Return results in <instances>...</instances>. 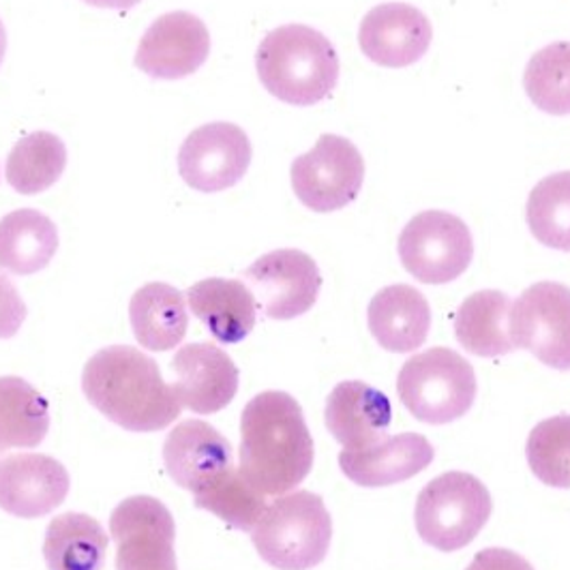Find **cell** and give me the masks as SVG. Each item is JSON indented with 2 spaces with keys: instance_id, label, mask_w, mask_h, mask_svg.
Wrapping results in <instances>:
<instances>
[{
  "instance_id": "cell-1",
  "label": "cell",
  "mask_w": 570,
  "mask_h": 570,
  "mask_svg": "<svg viewBox=\"0 0 570 570\" xmlns=\"http://www.w3.org/2000/svg\"><path fill=\"white\" fill-rule=\"evenodd\" d=\"M314 468V438L292 395L266 391L240 419L238 470L262 495L279 498L301 485Z\"/></svg>"
},
{
  "instance_id": "cell-2",
  "label": "cell",
  "mask_w": 570,
  "mask_h": 570,
  "mask_svg": "<svg viewBox=\"0 0 570 570\" xmlns=\"http://www.w3.org/2000/svg\"><path fill=\"white\" fill-rule=\"evenodd\" d=\"M82 391L92 407L131 433L170 428L183 410L159 365L129 345L99 350L86 363Z\"/></svg>"
},
{
  "instance_id": "cell-3",
  "label": "cell",
  "mask_w": 570,
  "mask_h": 570,
  "mask_svg": "<svg viewBox=\"0 0 570 570\" xmlns=\"http://www.w3.org/2000/svg\"><path fill=\"white\" fill-rule=\"evenodd\" d=\"M262 86L287 106L307 108L333 95L340 82V57L326 35L305 24L271 30L256 55Z\"/></svg>"
},
{
  "instance_id": "cell-4",
  "label": "cell",
  "mask_w": 570,
  "mask_h": 570,
  "mask_svg": "<svg viewBox=\"0 0 570 570\" xmlns=\"http://www.w3.org/2000/svg\"><path fill=\"white\" fill-rule=\"evenodd\" d=\"M331 539V513L324 500L312 491L279 495L252 530L259 558L277 570H309L322 564Z\"/></svg>"
},
{
  "instance_id": "cell-5",
  "label": "cell",
  "mask_w": 570,
  "mask_h": 570,
  "mask_svg": "<svg viewBox=\"0 0 570 570\" xmlns=\"http://www.w3.org/2000/svg\"><path fill=\"white\" fill-rule=\"evenodd\" d=\"M476 373L451 347H431L412 356L397 377L403 407L428 425H449L476 400Z\"/></svg>"
},
{
  "instance_id": "cell-6",
  "label": "cell",
  "mask_w": 570,
  "mask_h": 570,
  "mask_svg": "<svg viewBox=\"0 0 570 570\" xmlns=\"http://www.w3.org/2000/svg\"><path fill=\"white\" fill-rule=\"evenodd\" d=\"M491 509L489 489L476 476L446 472L419 493L414 523L429 547L453 553L479 537Z\"/></svg>"
},
{
  "instance_id": "cell-7",
  "label": "cell",
  "mask_w": 570,
  "mask_h": 570,
  "mask_svg": "<svg viewBox=\"0 0 570 570\" xmlns=\"http://www.w3.org/2000/svg\"><path fill=\"white\" fill-rule=\"evenodd\" d=\"M403 268L421 284L444 285L459 279L474 257L472 232L446 210H425L407 222L397 243Z\"/></svg>"
},
{
  "instance_id": "cell-8",
  "label": "cell",
  "mask_w": 570,
  "mask_h": 570,
  "mask_svg": "<svg viewBox=\"0 0 570 570\" xmlns=\"http://www.w3.org/2000/svg\"><path fill=\"white\" fill-rule=\"evenodd\" d=\"M365 183L361 150L347 138L324 134L314 148L292 161V189L315 213H333L358 198Z\"/></svg>"
},
{
  "instance_id": "cell-9",
  "label": "cell",
  "mask_w": 570,
  "mask_h": 570,
  "mask_svg": "<svg viewBox=\"0 0 570 570\" xmlns=\"http://www.w3.org/2000/svg\"><path fill=\"white\" fill-rule=\"evenodd\" d=\"M509 328L514 347L551 370L570 371V287L556 282L530 285L513 301Z\"/></svg>"
},
{
  "instance_id": "cell-10",
  "label": "cell",
  "mask_w": 570,
  "mask_h": 570,
  "mask_svg": "<svg viewBox=\"0 0 570 570\" xmlns=\"http://www.w3.org/2000/svg\"><path fill=\"white\" fill-rule=\"evenodd\" d=\"M116 570H178L171 513L150 495L122 500L110 517Z\"/></svg>"
},
{
  "instance_id": "cell-11",
  "label": "cell",
  "mask_w": 570,
  "mask_h": 570,
  "mask_svg": "<svg viewBox=\"0 0 570 570\" xmlns=\"http://www.w3.org/2000/svg\"><path fill=\"white\" fill-rule=\"evenodd\" d=\"M252 164L249 136L232 122L198 127L178 150V171L187 187L219 194L238 185Z\"/></svg>"
},
{
  "instance_id": "cell-12",
  "label": "cell",
  "mask_w": 570,
  "mask_h": 570,
  "mask_svg": "<svg viewBox=\"0 0 570 570\" xmlns=\"http://www.w3.org/2000/svg\"><path fill=\"white\" fill-rule=\"evenodd\" d=\"M243 279L257 307L271 320H294L307 314L322 287L314 257L298 249H277L259 257L243 273Z\"/></svg>"
},
{
  "instance_id": "cell-13",
  "label": "cell",
  "mask_w": 570,
  "mask_h": 570,
  "mask_svg": "<svg viewBox=\"0 0 570 570\" xmlns=\"http://www.w3.org/2000/svg\"><path fill=\"white\" fill-rule=\"evenodd\" d=\"M210 55V35L198 16L171 11L144 32L136 67L155 80H183L194 76Z\"/></svg>"
},
{
  "instance_id": "cell-14",
  "label": "cell",
  "mask_w": 570,
  "mask_h": 570,
  "mask_svg": "<svg viewBox=\"0 0 570 570\" xmlns=\"http://www.w3.org/2000/svg\"><path fill=\"white\" fill-rule=\"evenodd\" d=\"M433 29L428 16L405 2L373 7L358 29V43L371 62L401 69L428 55Z\"/></svg>"
},
{
  "instance_id": "cell-15",
  "label": "cell",
  "mask_w": 570,
  "mask_h": 570,
  "mask_svg": "<svg viewBox=\"0 0 570 570\" xmlns=\"http://www.w3.org/2000/svg\"><path fill=\"white\" fill-rule=\"evenodd\" d=\"M174 395L196 414L228 407L238 393V370L228 352L213 343H187L174 356Z\"/></svg>"
},
{
  "instance_id": "cell-16",
  "label": "cell",
  "mask_w": 570,
  "mask_h": 570,
  "mask_svg": "<svg viewBox=\"0 0 570 570\" xmlns=\"http://www.w3.org/2000/svg\"><path fill=\"white\" fill-rule=\"evenodd\" d=\"M69 493V474L48 455L20 453L0 461V509L18 519L57 511Z\"/></svg>"
},
{
  "instance_id": "cell-17",
  "label": "cell",
  "mask_w": 570,
  "mask_h": 570,
  "mask_svg": "<svg viewBox=\"0 0 570 570\" xmlns=\"http://www.w3.org/2000/svg\"><path fill=\"white\" fill-rule=\"evenodd\" d=\"M164 463L176 485L198 495L234 468V453L226 435L194 419L168 433Z\"/></svg>"
},
{
  "instance_id": "cell-18",
  "label": "cell",
  "mask_w": 570,
  "mask_h": 570,
  "mask_svg": "<svg viewBox=\"0 0 570 570\" xmlns=\"http://www.w3.org/2000/svg\"><path fill=\"white\" fill-rule=\"evenodd\" d=\"M435 456L428 438L419 433L386 435L380 442L340 455L343 474L361 487H389L421 474Z\"/></svg>"
},
{
  "instance_id": "cell-19",
  "label": "cell",
  "mask_w": 570,
  "mask_h": 570,
  "mask_svg": "<svg viewBox=\"0 0 570 570\" xmlns=\"http://www.w3.org/2000/svg\"><path fill=\"white\" fill-rule=\"evenodd\" d=\"M326 428L347 451L365 449L389 435L393 421L391 401L361 380H347L333 389L324 410Z\"/></svg>"
},
{
  "instance_id": "cell-20",
  "label": "cell",
  "mask_w": 570,
  "mask_h": 570,
  "mask_svg": "<svg viewBox=\"0 0 570 570\" xmlns=\"http://www.w3.org/2000/svg\"><path fill=\"white\" fill-rule=\"evenodd\" d=\"M367 322L373 340L384 350L410 354L428 342L431 307L416 287L389 285L371 298Z\"/></svg>"
},
{
  "instance_id": "cell-21",
  "label": "cell",
  "mask_w": 570,
  "mask_h": 570,
  "mask_svg": "<svg viewBox=\"0 0 570 570\" xmlns=\"http://www.w3.org/2000/svg\"><path fill=\"white\" fill-rule=\"evenodd\" d=\"M189 309L222 343H240L256 328L257 305L252 289L238 279H204L187 292Z\"/></svg>"
},
{
  "instance_id": "cell-22",
  "label": "cell",
  "mask_w": 570,
  "mask_h": 570,
  "mask_svg": "<svg viewBox=\"0 0 570 570\" xmlns=\"http://www.w3.org/2000/svg\"><path fill=\"white\" fill-rule=\"evenodd\" d=\"M129 320L136 342L150 352L178 347L189 328L185 296L168 284H146L131 296Z\"/></svg>"
},
{
  "instance_id": "cell-23",
  "label": "cell",
  "mask_w": 570,
  "mask_h": 570,
  "mask_svg": "<svg viewBox=\"0 0 570 570\" xmlns=\"http://www.w3.org/2000/svg\"><path fill=\"white\" fill-rule=\"evenodd\" d=\"M513 301L498 289L468 296L455 314V337L463 350L481 358L507 356L514 350L509 328Z\"/></svg>"
},
{
  "instance_id": "cell-24",
  "label": "cell",
  "mask_w": 570,
  "mask_h": 570,
  "mask_svg": "<svg viewBox=\"0 0 570 570\" xmlns=\"http://www.w3.org/2000/svg\"><path fill=\"white\" fill-rule=\"evenodd\" d=\"M58 229L39 210L22 208L0 219V268L11 275H35L57 256Z\"/></svg>"
},
{
  "instance_id": "cell-25",
  "label": "cell",
  "mask_w": 570,
  "mask_h": 570,
  "mask_svg": "<svg viewBox=\"0 0 570 570\" xmlns=\"http://www.w3.org/2000/svg\"><path fill=\"white\" fill-rule=\"evenodd\" d=\"M106 553L108 534L88 514H58L46 530L43 558L50 570H101Z\"/></svg>"
},
{
  "instance_id": "cell-26",
  "label": "cell",
  "mask_w": 570,
  "mask_h": 570,
  "mask_svg": "<svg viewBox=\"0 0 570 570\" xmlns=\"http://www.w3.org/2000/svg\"><path fill=\"white\" fill-rule=\"evenodd\" d=\"M50 431V405L22 377H0V451L35 449Z\"/></svg>"
},
{
  "instance_id": "cell-27",
  "label": "cell",
  "mask_w": 570,
  "mask_h": 570,
  "mask_svg": "<svg viewBox=\"0 0 570 570\" xmlns=\"http://www.w3.org/2000/svg\"><path fill=\"white\" fill-rule=\"evenodd\" d=\"M67 168V146L50 131H35L13 146L7 157V183L22 196L50 189Z\"/></svg>"
},
{
  "instance_id": "cell-28",
  "label": "cell",
  "mask_w": 570,
  "mask_h": 570,
  "mask_svg": "<svg viewBox=\"0 0 570 570\" xmlns=\"http://www.w3.org/2000/svg\"><path fill=\"white\" fill-rule=\"evenodd\" d=\"M525 222L541 245L570 252V171L549 174L530 191Z\"/></svg>"
},
{
  "instance_id": "cell-29",
  "label": "cell",
  "mask_w": 570,
  "mask_h": 570,
  "mask_svg": "<svg viewBox=\"0 0 570 570\" xmlns=\"http://www.w3.org/2000/svg\"><path fill=\"white\" fill-rule=\"evenodd\" d=\"M530 101L551 116L570 115V41L544 46L530 58L523 76Z\"/></svg>"
},
{
  "instance_id": "cell-30",
  "label": "cell",
  "mask_w": 570,
  "mask_h": 570,
  "mask_svg": "<svg viewBox=\"0 0 570 570\" xmlns=\"http://www.w3.org/2000/svg\"><path fill=\"white\" fill-rule=\"evenodd\" d=\"M194 500L198 509L217 514L222 521L240 532H252L268 507L266 495L249 485L238 468L228 470L219 481L194 495Z\"/></svg>"
},
{
  "instance_id": "cell-31",
  "label": "cell",
  "mask_w": 570,
  "mask_h": 570,
  "mask_svg": "<svg viewBox=\"0 0 570 570\" xmlns=\"http://www.w3.org/2000/svg\"><path fill=\"white\" fill-rule=\"evenodd\" d=\"M525 456L532 474L541 483L570 489V414L551 416L532 429Z\"/></svg>"
},
{
  "instance_id": "cell-32",
  "label": "cell",
  "mask_w": 570,
  "mask_h": 570,
  "mask_svg": "<svg viewBox=\"0 0 570 570\" xmlns=\"http://www.w3.org/2000/svg\"><path fill=\"white\" fill-rule=\"evenodd\" d=\"M27 314L29 309L18 287L11 284L9 277L0 275V340L16 337L27 320Z\"/></svg>"
},
{
  "instance_id": "cell-33",
  "label": "cell",
  "mask_w": 570,
  "mask_h": 570,
  "mask_svg": "<svg viewBox=\"0 0 570 570\" xmlns=\"http://www.w3.org/2000/svg\"><path fill=\"white\" fill-rule=\"evenodd\" d=\"M465 570H534L532 564L521 558L519 553L509 551V549H500V547H491L479 551V556L472 560V564Z\"/></svg>"
},
{
  "instance_id": "cell-34",
  "label": "cell",
  "mask_w": 570,
  "mask_h": 570,
  "mask_svg": "<svg viewBox=\"0 0 570 570\" xmlns=\"http://www.w3.org/2000/svg\"><path fill=\"white\" fill-rule=\"evenodd\" d=\"M90 7H99V9H116V11H129L136 4H140L142 0H85Z\"/></svg>"
},
{
  "instance_id": "cell-35",
  "label": "cell",
  "mask_w": 570,
  "mask_h": 570,
  "mask_svg": "<svg viewBox=\"0 0 570 570\" xmlns=\"http://www.w3.org/2000/svg\"><path fill=\"white\" fill-rule=\"evenodd\" d=\"M4 55H7V30H4L2 20H0V65L4 60Z\"/></svg>"
},
{
  "instance_id": "cell-36",
  "label": "cell",
  "mask_w": 570,
  "mask_h": 570,
  "mask_svg": "<svg viewBox=\"0 0 570 570\" xmlns=\"http://www.w3.org/2000/svg\"><path fill=\"white\" fill-rule=\"evenodd\" d=\"M0 453H2V451H0Z\"/></svg>"
}]
</instances>
